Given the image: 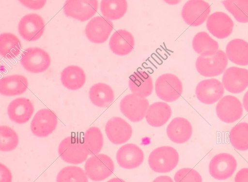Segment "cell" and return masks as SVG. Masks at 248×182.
<instances>
[{
    "label": "cell",
    "instance_id": "cell-1",
    "mask_svg": "<svg viewBox=\"0 0 248 182\" xmlns=\"http://www.w3.org/2000/svg\"><path fill=\"white\" fill-rule=\"evenodd\" d=\"M179 161L177 151L170 146H161L153 150L148 157L150 168L157 173H167L173 170Z\"/></svg>",
    "mask_w": 248,
    "mask_h": 182
},
{
    "label": "cell",
    "instance_id": "cell-2",
    "mask_svg": "<svg viewBox=\"0 0 248 182\" xmlns=\"http://www.w3.org/2000/svg\"><path fill=\"white\" fill-rule=\"evenodd\" d=\"M84 171L90 180L98 182L110 176L114 170V163L111 158L105 154L92 155L86 161Z\"/></svg>",
    "mask_w": 248,
    "mask_h": 182
},
{
    "label": "cell",
    "instance_id": "cell-3",
    "mask_svg": "<svg viewBox=\"0 0 248 182\" xmlns=\"http://www.w3.org/2000/svg\"><path fill=\"white\" fill-rule=\"evenodd\" d=\"M58 153L65 162L72 164H79L84 162L88 155L82 140L76 136L64 138L58 147Z\"/></svg>",
    "mask_w": 248,
    "mask_h": 182
},
{
    "label": "cell",
    "instance_id": "cell-4",
    "mask_svg": "<svg viewBox=\"0 0 248 182\" xmlns=\"http://www.w3.org/2000/svg\"><path fill=\"white\" fill-rule=\"evenodd\" d=\"M155 91L161 100L171 102L177 100L183 91L182 83L175 75L167 73L160 76L155 82Z\"/></svg>",
    "mask_w": 248,
    "mask_h": 182
},
{
    "label": "cell",
    "instance_id": "cell-5",
    "mask_svg": "<svg viewBox=\"0 0 248 182\" xmlns=\"http://www.w3.org/2000/svg\"><path fill=\"white\" fill-rule=\"evenodd\" d=\"M228 64L226 53L222 50H218L213 55L209 57L200 56L195 63L198 73L205 77L216 76L221 74Z\"/></svg>",
    "mask_w": 248,
    "mask_h": 182
},
{
    "label": "cell",
    "instance_id": "cell-6",
    "mask_svg": "<svg viewBox=\"0 0 248 182\" xmlns=\"http://www.w3.org/2000/svg\"><path fill=\"white\" fill-rule=\"evenodd\" d=\"M20 62L27 71L38 73L47 69L51 60L49 55L45 50L32 47L27 48L23 51Z\"/></svg>",
    "mask_w": 248,
    "mask_h": 182
},
{
    "label": "cell",
    "instance_id": "cell-7",
    "mask_svg": "<svg viewBox=\"0 0 248 182\" xmlns=\"http://www.w3.org/2000/svg\"><path fill=\"white\" fill-rule=\"evenodd\" d=\"M149 102L146 98L133 93L123 97L120 103V109L123 114L132 122L141 121L146 115Z\"/></svg>",
    "mask_w": 248,
    "mask_h": 182
},
{
    "label": "cell",
    "instance_id": "cell-8",
    "mask_svg": "<svg viewBox=\"0 0 248 182\" xmlns=\"http://www.w3.org/2000/svg\"><path fill=\"white\" fill-rule=\"evenodd\" d=\"M236 167L235 158L231 154L222 152L212 158L208 169L209 174L215 179L225 180L232 175Z\"/></svg>",
    "mask_w": 248,
    "mask_h": 182
},
{
    "label": "cell",
    "instance_id": "cell-9",
    "mask_svg": "<svg viewBox=\"0 0 248 182\" xmlns=\"http://www.w3.org/2000/svg\"><path fill=\"white\" fill-rule=\"evenodd\" d=\"M210 11V5L206 1L189 0L183 6L181 15L186 24L196 27L201 25L205 21Z\"/></svg>",
    "mask_w": 248,
    "mask_h": 182
},
{
    "label": "cell",
    "instance_id": "cell-10",
    "mask_svg": "<svg viewBox=\"0 0 248 182\" xmlns=\"http://www.w3.org/2000/svg\"><path fill=\"white\" fill-rule=\"evenodd\" d=\"M243 107L236 97L227 95L223 97L217 103L216 112L218 118L222 121L230 123L241 118Z\"/></svg>",
    "mask_w": 248,
    "mask_h": 182
},
{
    "label": "cell",
    "instance_id": "cell-11",
    "mask_svg": "<svg viewBox=\"0 0 248 182\" xmlns=\"http://www.w3.org/2000/svg\"><path fill=\"white\" fill-rule=\"evenodd\" d=\"M58 122L56 114L48 108L37 111L31 122L32 134L38 137H46L56 129Z\"/></svg>",
    "mask_w": 248,
    "mask_h": 182
},
{
    "label": "cell",
    "instance_id": "cell-12",
    "mask_svg": "<svg viewBox=\"0 0 248 182\" xmlns=\"http://www.w3.org/2000/svg\"><path fill=\"white\" fill-rule=\"evenodd\" d=\"M222 82L229 92L237 94L243 91L248 86V70L232 66L223 73Z\"/></svg>",
    "mask_w": 248,
    "mask_h": 182
},
{
    "label": "cell",
    "instance_id": "cell-13",
    "mask_svg": "<svg viewBox=\"0 0 248 182\" xmlns=\"http://www.w3.org/2000/svg\"><path fill=\"white\" fill-rule=\"evenodd\" d=\"M224 92L222 83L215 78L204 79L196 86L195 93L198 99L202 103L210 105L219 100Z\"/></svg>",
    "mask_w": 248,
    "mask_h": 182
},
{
    "label": "cell",
    "instance_id": "cell-14",
    "mask_svg": "<svg viewBox=\"0 0 248 182\" xmlns=\"http://www.w3.org/2000/svg\"><path fill=\"white\" fill-rule=\"evenodd\" d=\"M18 30L24 39L33 41L40 38L43 35L45 23L40 15L36 14H29L20 19Z\"/></svg>",
    "mask_w": 248,
    "mask_h": 182
},
{
    "label": "cell",
    "instance_id": "cell-15",
    "mask_svg": "<svg viewBox=\"0 0 248 182\" xmlns=\"http://www.w3.org/2000/svg\"><path fill=\"white\" fill-rule=\"evenodd\" d=\"M98 6L97 0H67L63 11L66 16L85 21L95 14Z\"/></svg>",
    "mask_w": 248,
    "mask_h": 182
},
{
    "label": "cell",
    "instance_id": "cell-16",
    "mask_svg": "<svg viewBox=\"0 0 248 182\" xmlns=\"http://www.w3.org/2000/svg\"><path fill=\"white\" fill-rule=\"evenodd\" d=\"M113 28V24L111 20L101 16H97L87 23L85 34L91 42L101 44L108 39Z\"/></svg>",
    "mask_w": 248,
    "mask_h": 182
},
{
    "label": "cell",
    "instance_id": "cell-17",
    "mask_svg": "<svg viewBox=\"0 0 248 182\" xmlns=\"http://www.w3.org/2000/svg\"><path fill=\"white\" fill-rule=\"evenodd\" d=\"M105 132L111 142L114 144H122L130 138L132 129L131 125L123 119L113 117L107 121Z\"/></svg>",
    "mask_w": 248,
    "mask_h": 182
},
{
    "label": "cell",
    "instance_id": "cell-18",
    "mask_svg": "<svg viewBox=\"0 0 248 182\" xmlns=\"http://www.w3.org/2000/svg\"><path fill=\"white\" fill-rule=\"evenodd\" d=\"M233 26L232 18L222 12L212 13L206 21L208 31L218 39H224L229 36L233 30Z\"/></svg>",
    "mask_w": 248,
    "mask_h": 182
},
{
    "label": "cell",
    "instance_id": "cell-19",
    "mask_svg": "<svg viewBox=\"0 0 248 182\" xmlns=\"http://www.w3.org/2000/svg\"><path fill=\"white\" fill-rule=\"evenodd\" d=\"M116 157L118 165L121 167L133 169L141 164L144 159V153L137 145L128 143L119 148Z\"/></svg>",
    "mask_w": 248,
    "mask_h": 182
},
{
    "label": "cell",
    "instance_id": "cell-20",
    "mask_svg": "<svg viewBox=\"0 0 248 182\" xmlns=\"http://www.w3.org/2000/svg\"><path fill=\"white\" fill-rule=\"evenodd\" d=\"M34 112L31 101L25 97H20L12 101L7 108V113L11 120L18 123L27 122Z\"/></svg>",
    "mask_w": 248,
    "mask_h": 182
},
{
    "label": "cell",
    "instance_id": "cell-21",
    "mask_svg": "<svg viewBox=\"0 0 248 182\" xmlns=\"http://www.w3.org/2000/svg\"><path fill=\"white\" fill-rule=\"evenodd\" d=\"M167 134L172 142L178 144L187 141L192 134V127L190 122L182 117L173 119L167 127Z\"/></svg>",
    "mask_w": 248,
    "mask_h": 182
},
{
    "label": "cell",
    "instance_id": "cell-22",
    "mask_svg": "<svg viewBox=\"0 0 248 182\" xmlns=\"http://www.w3.org/2000/svg\"><path fill=\"white\" fill-rule=\"evenodd\" d=\"M128 86L132 93L144 98L152 93L154 88L151 76L143 70L136 71L129 77Z\"/></svg>",
    "mask_w": 248,
    "mask_h": 182
},
{
    "label": "cell",
    "instance_id": "cell-23",
    "mask_svg": "<svg viewBox=\"0 0 248 182\" xmlns=\"http://www.w3.org/2000/svg\"><path fill=\"white\" fill-rule=\"evenodd\" d=\"M135 41L132 34L125 30H118L111 36L109 46L111 51L119 56L127 55L134 48Z\"/></svg>",
    "mask_w": 248,
    "mask_h": 182
},
{
    "label": "cell",
    "instance_id": "cell-24",
    "mask_svg": "<svg viewBox=\"0 0 248 182\" xmlns=\"http://www.w3.org/2000/svg\"><path fill=\"white\" fill-rule=\"evenodd\" d=\"M171 113V109L168 104L163 102H157L149 106L145 118L151 126L160 127L168 121Z\"/></svg>",
    "mask_w": 248,
    "mask_h": 182
},
{
    "label": "cell",
    "instance_id": "cell-25",
    "mask_svg": "<svg viewBox=\"0 0 248 182\" xmlns=\"http://www.w3.org/2000/svg\"><path fill=\"white\" fill-rule=\"evenodd\" d=\"M227 58L239 65H248V42L241 39L230 41L226 47Z\"/></svg>",
    "mask_w": 248,
    "mask_h": 182
},
{
    "label": "cell",
    "instance_id": "cell-26",
    "mask_svg": "<svg viewBox=\"0 0 248 182\" xmlns=\"http://www.w3.org/2000/svg\"><path fill=\"white\" fill-rule=\"evenodd\" d=\"M28 86V80L23 76H9L0 79V92L5 96L19 95L26 91Z\"/></svg>",
    "mask_w": 248,
    "mask_h": 182
},
{
    "label": "cell",
    "instance_id": "cell-27",
    "mask_svg": "<svg viewBox=\"0 0 248 182\" xmlns=\"http://www.w3.org/2000/svg\"><path fill=\"white\" fill-rule=\"evenodd\" d=\"M89 98L95 106L100 107H107L113 101L114 94L113 90L108 85L98 83L91 87Z\"/></svg>",
    "mask_w": 248,
    "mask_h": 182
},
{
    "label": "cell",
    "instance_id": "cell-28",
    "mask_svg": "<svg viewBox=\"0 0 248 182\" xmlns=\"http://www.w3.org/2000/svg\"><path fill=\"white\" fill-rule=\"evenodd\" d=\"M61 80L63 85L68 89L77 90L84 84L86 76L84 71L80 67L70 65L62 70Z\"/></svg>",
    "mask_w": 248,
    "mask_h": 182
},
{
    "label": "cell",
    "instance_id": "cell-29",
    "mask_svg": "<svg viewBox=\"0 0 248 182\" xmlns=\"http://www.w3.org/2000/svg\"><path fill=\"white\" fill-rule=\"evenodd\" d=\"M192 45L194 51L202 57L211 56L218 49L217 42L205 31L197 33L193 39Z\"/></svg>",
    "mask_w": 248,
    "mask_h": 182
},
{
    "label": "cell",
    "instance_id": "cell-30",
    "mask_svg": "<svg viewBox=\"0 0 248 182\" xmlns=\"http://www.w3.org/2000/svg\"><path fill=\"white\" fill-rule=\"evenodd\" d=\"M82 142L88 155L97 154L103 145V136L101 130L95 126L90 127L85 132Z\"/></svg>",
    "mask_w": 248,
    "mask_h": 182
},
{
    "label": "cell",
    "instance_id": "cell-31",
    "mask_svg": "<svg viewBox=\"0 0 248 182\" xmlns=\"http://www.w3.org/2000/svg\"><path fill=\"white\" fill-rule=\"evenodd\" d=\"M21 44L19 39L14 34L5 32L0 35V54L8 59H13L20 53Z\"/></svg>",
    "mask_w": 248,
    "mask_h": 182
},
{
    "label": "cell",
    "instance_id": "cell-32",
    "mask_svg": "<svg viewBox=\"0 0 248 182\" xmlns=\"http://www.w3.org/2000/svg\"><path fill=\"white\" fill-rule=\"evenodd\" d=\"M127 9V3L124 0H105L100 3L102 15L109 20H117L122 17Z\"/></svg>",
    "mask_w": 248,
    "mask_h": 182
},
{
    "label": "cell",
    "instance_id": "cell-33",
    "mask_svg": "<svg viewBox=\"0 0 248 182\" xmlns=\"http://www.w3.org/2000/svg\"><path fill=\"white\" fill-rule=\"evenodd\" d=\"M231 145L236 150L244 151L248 150V123L240 122L233 127L229 134Z\"/></svg>",
    "mask_w": 248,
    "mask_h": 182
},
{
    "label": "cell",
    "instance_id": "cell-34",
    "mask_svg": "<svg viewBox=\"0 0 248 182\" xmlns=\"http://www.w3.org/2000/svg\"><path fill=\"white\" fill-rule=\"evenodd\" d=\"M221 2L236 21L248 22V0H224Z\"/></svg>",
    "mask_w": 248,
    "mask_h": 182
},
{
    "label": "cell",
    "instance_id": "cell-35",
    "mask_svg": "<svg viewBox=\"0 0 248 182\" xmlns=\"http://www.w3.org/2000/svg\"><path fill=\"white\" fill-rule=\"evenodd\" d=\"M85 171L77 166H67L57 174L56 182H88Z\"/></svg>",
    "mask_w": 248,
    "mask_h": 182
},
{
    "label": "cell",
    "instance_id": "cell-36",
    "mask_svg": "<svg viewBox=\"0 0 248 182\" xmlns=\"http://www.w3.org/2000/svg\"><path fill=\"white\" fill-rule=\"evenodd\" d=\"M19 142L16 133L11 127L1 125L0 126V150L10 152L15 149Z\"/></svg>",
    "mask_w": 248,
    "mask_h": 182
},
{
    "label": "cell",
    "instance_id": "cell-37",
    "mask_svg": "<svg viewBox=\"0 0 248 182\" xmlns=\"http://www.w3.org/2000/svg\"><path fill=\"white\" fill-rule=\"evenodd\" d=\"M175 182H202L201 175L196 170L189 167L178 170L174 176Z\"/></svg>",
    "mask_w": 248,
    "mask_h": 182
},
{
    "label": "cell",
    "instance_id": "cell-38",
    "mask_svg": "<svg viewBox=\"0 0 248 182\" xmlns=\"http://www.w3.org/2000/svg\"><path fill=\"white\" fill-rule=\"evenodd\" d=\"M12 175L9 169L4 165L0 164V182H12Z\"/></svg>",
    "mask_w": 248,
    "mask_h": 182
},
{
    "label": "cell",
    "instance_id": "cell-39",
    "mask_svg": "<svg viewBox=\"0 0 248 182\" xmlns=\"http://www.w3.org/2000/svg\"><path fill=\"white\" fill-rule=\"evenodd\" d=\"M24 6L32 9H39L43 7L46 3V0H20Z\"/></svg>",
    "mask_w": 248,
    "mask_h": 182
},
{
    "label": "cell",
    "instance_id": "cell-40",
    "mask_svg": "<svg viewBox=\"0 0 248 182\" xmlns=\"http://www.w3.org/2000/svg\"><path fill=\"white\" fill-rule=\"evenodd\" d=\"M234 182H248V167L242 168L237 172Z\"/></svg>",
    "mask_w": 248,
    "mask_h": 182
},
{
    "label": "cell",
    "instance_id": "cell-41",
    "mask_svg": "<svg viewBox=\"0 0 248 182\" xmlns=\"http://www.w3.org/2000/svg\"><path fill=\"white\" fill-rule=\"evenodd\" d=\"M153 182H174L172 179L168 176H160L156 177Z\"/></svg>",
    "mask_w": 248,
    "mask_h": 182
},
{
    "label": "cell",
    "instance_id": "cell-42",
    "mask_svg": "<svg viewBox=\"0 0 248 182\" xmlns=\"http://www.w3.org/2000/svg\"><path fill=\"white\" fill-rule=\"evenodd\" d=\"M243 105L244 109L248 112V91L245 93L243 96Z\"/></svg>",
    "mask_w": 248,
    "mask_h": 182
},
{
    "label": "cell",
    "instance_id": "cell-43",
    "mask_svg": "<svg viewBox=\"0 0 248 182\" xmlns=\"http://www.w3.org/2000/svg\"><path fill=\"white\" fill-rule=\"evenodd\" d=\"M106 182H126L122 179L115 177V178H113L110 179L108 181Z\"/></svg>",
    "mask_w": 248,
    "mask_h": 182
}]
</instances>
